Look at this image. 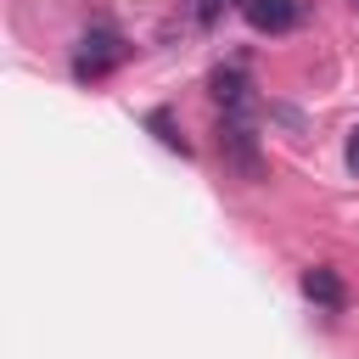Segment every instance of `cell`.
<instances>
[{"mask_svg": "<svg viewBox=\"0 0 359 359\" xmlns=\"http://www.w3.org/2000/svg\"><path fill=\"white\" fill-rule=\"evenodd\" d=\"M219 11H224V0H196V22H219Z\"/></svg>", "mask_w": 359, "mask_h": 359, "instance_id": "7", "label": "cell"}, {"mask_svg": "<svg viewBox=\"0 0 359 359\" xmlns=\"http://www.w3.org/2000/svg\"><path fill=\"white\" fill-rule=\"evenodd\" d=\"M146 123H151V129H157V140H163V146H168V151H180V157H191V140H185V135H180V129H174V118H168V112H151V118H146Z\"/></svg>", "mask_w": 359, "mask_h": 359, "instance_id": "6", "label": "cell"}, {"mask_svg": "<svg viewBox=\"0 0 359 359\" xmlns=\"http://www.w3.org/2000/svg\"><path fill=\"white\" fill-rule=\"evenodd\" d=\"M348 6H353V11H359V0H348Z\"/></svg>", "mask_w": 359, "mask_h": 359, "instance_id": "9", "label": "cell"}, {"mask_svg": "<svg viewBox=\"0 0 359 359\" xmlns=\"http://www.w3.org/2000/svg\"><path fill=\"white\" fill-rule=\"evenodd\" d=\"M213 101H219L224 112H236V118H252V90H247L241 67H219V73H213Z\"/></svg>", "mask_w": 359, "mask_h": 359, "instance_id": "4", "label": "cell"}, {"mask_svg": "<svg viewBox=\"0 0 359 359\" xmlns=\"http://www.w3.org/2000/svg\"><path fill=\"white\" fill-rule=\"evenodd\" d=\"M123 56H129L123 34H112L107 22H95V28H84V39L73 45V73H79V79H107L112 67H123Z\"/></svg>", "mask_w": 359, "mask_h": 359, "instance_id": "1", "label": "cell"}, {"mask_svg": "<svg viewBox=\"0 0 359 359\" xmlns=\"http://www.w3.org/2000/svg\"><path fill=\"white\" fill-rule=\"evenodd\" d=\"M219 151H224V163H230L236 174H247V180H258V174H264V157H258L252 118H236V112H224V123H219Z\"/></svg>", "mask_w": 359, "mask_h": 359, "instance_id": "2", "label": "cell"}, {"mask_svg": "<svg viewBox=\"0 0 359 359\" xmlns=\"http://www.w3.org/2000/svg\"><path fill=\"white\" fill-rule=\"evenodd\" d=\"M303 297H309V303H320V309H331V314L348 303V292H342L337 269H303Z\"/></svg>", "mask_w": 359, "mask_h": 359, "instance_id": "5", "label": "cell"}, {"mask_svg": "<svg viewBox=\"0 0 359 359\" xmlns=\"http://www.w3.org/2000/svg\"><path fill=\"white\" fill-rule=\"evenodd\" d=\"M348 168H353V174H359V123H353V129H348Z\"/></svg>", "mask_w": 359, "mask_h": 359, "instance_id": "8", "label": "cell"}, {"mask_svg": "<svg viewBox=\"0 0 359 359\" xmlns=\"http://www.w3.org/2000/svg\"><path fill=\"white\" fill-rule=\"evenodd\" d=\"M236 6L258 34H292L309 17V0H236Z\"/></svg>", "mask_w": 359, "mask_h": 359, "instance_id": "3", "label": "cell"}]
</instances>
